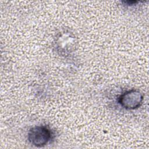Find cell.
Wrapping results in <instances>:
<instances>
[{
	"instance_id": "cell-1",
	"label": "cell",
	"mask_w": 149,
	"mask_h": 149,
	"mask_svg": "<svg viewBox=\"0 0 149 149\" xmlns=\"http://www.w3.org/2000/svg\"><path fill=\"white\" fill-rule=\"evenodd\" d=\"M51 130L45 126H37L31 128L28 133V140L33 146L42 147L51 140Z\"/></svg>"
},
{
	"instance_id": "cell-2",
	"label": "cell",
	"mask_w": 149,
	"mask_h": 149,
	"mask_svg": "<svg viewBox=\"0 0 149 149\" xmlns=\"http://www.w3.org/2000/svg\"><path fill=\"white\" fill-rule=\"evenodd\" d=\"M143 100L141 92L136 90H131L123 93L119 98V102L124 108L134 109L140 106Z\"/></svg>"
}]
</instances>
